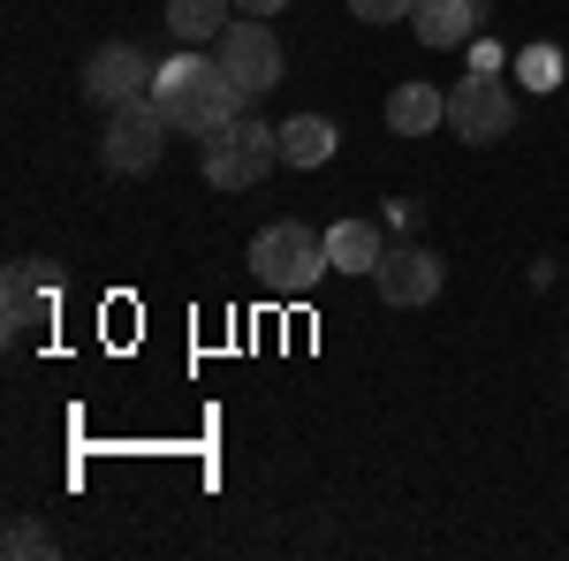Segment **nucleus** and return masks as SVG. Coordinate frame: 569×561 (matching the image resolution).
<instances>
[{"mask_svg": "<svg viewBox=\"0 0 569 561\" xmlns=\"http://www.w3.org/2000/svg\"><path fill=\"white\" fill-rule=\"evenodd\" d=\"M448 130L463 137V144H493V137H509V130H517V99H509V84H501L493 69L463 77V84L448 91Z\"/></svg>", "mask_w": 569, "mask_h": 561, "instance_id": "4", "label": "nucleus"}, {"mask_svg": "<svg viewBox=\"0 0 569 561\" xmlns=\"http://www.w3.org/2000/svg\"><path fill=\"white\" fill-rule=\"evenodd\" d=\"M440 122H448V99H440L433 84H395V99H388L395 137H426V130H440Z\"/></svg>", "mask_w": 569, "mask_h": 561, "instance_id": "12", "label": "nucleus"}, {"mask_svg": "<svg viewBox=\"0 0 569 561\" xmlns=\"http://www.w3.org/2000/svg\"><path fill=\"white\" fill-rule=\"evenodd\" d=\"M380 251H388V243H380L372 220H335V228H327V266H335V273H372Z\"/></svg>", "mask_w": 569, "mask_h": 561, "instance_id": "11", "label": "nucleus"}, {"mask_svg": "<svg viewBox=\"0 0 569 561\" xmlns=\"http://www.w3.org/2000/svg\"><path fill=\"white\" fill-rule=\"evenodd\" d=\"M220 61H228V77L251 91V99L281 84V46H273L266 23H228V31H220Z\"/></svg>", "mask_w": 569, "mask_h": 561, "instance_id": "6", "label": "nucleus"}, {"mask_svg": "<svg viewBox=\"0 0 569 561\" xmlns=\"http://www.w3.org/2000/svg\"><path fill=\"white\" fill-rule=\"evenodd\" d=\"M418 213H426V206H410V198H395V206H388V220H395V228H402V236L418 228Z\"/></svg>", "mask_w": 569, "mask_h": 561, "instance_id": "18", "label": "nucleus"}, {"mask_svg": "<svg viewBox=\"0 0 569 561\" xmlns=\"http://www.w3.org/2000/svg\"><path fill=\"white\" fill-rule=\"evenodd\" d=\"M273 160H281V130H266L259 114H236L228 130L206 137V182L220 190H251Z\"/></svg>", "mask_w": 569, "mask_h": 561, "instance_id": "3", "label": "nucleus"}, {"mask_svg": "<svg viewBox=\"0 0 569 561\" xmlns=\"http://www.w3.org/2000/svg\"><path fill=\"white\" fill-rule=\"evenodd\" d=\"M168 31L182 46H206L228 31V0H168Z\"/></svg>", "mask_w": 569, "mask_h": 561, "instance_id": "13", "label": "nucleus"}, {"mask_svg": "<svg viewBox=\"0 0 569 561\" xmlns=\"http://www.w3.org/2000/svg\"><path fill=\"white\" fill-rule=\"evenodd\" d=\"M410 8H418V0H350V16H357V23H402Z\"/></svg>", "mask_w": 569, "mask_h": 561, "instance_id": "15", "label": "nucleus"}, {"mask_svg": "<svg viewBox=\"0 0 569 561\" xmlns=\"http://www.w3.org/2000/svg\"><path fill=\"white\" fill-rule=\"evenodd\" d=\"M236 8H243V16H281L289 0H236Z\"/></svg>", "mask_w": 569, "mask_h": 561, "instance_id": "19", "label": "nucleus"}, {"mask_svg": "<svg viewBox=\"0 0 569 561\" xmlns=\"http://www.w3.org/2000/svg\"><path fill=\"white\" fill-rule=\"evenodd\" d=\"M144 84H152V69H144V53L137 46H99L84 61V91L114 114V107H130V99H144Z\"/></svg>", "mask_w": 569, "mask_h": 561, "instance_id": "8", "label": "nucleus"}, {"mask_svg": "<svg viewBox=\"0 0 569 561\" xmlns=\"http://www.w3.org/2000/svg\"><path fill=\"white\" fill-rule=\"evenodd\" d=\"M0 303H8V342H31L46 319H53V289H46V273L31 259L8 266V281H0Z\"/></svg>", "mask_w": 569, "mask_h": 561, "instance_id": "9", "label": "nucleus"}, {"mask_svg": "<svg viewBox=\"0 0 569 561\" xmlns=\"http://www.w3.org/2000/svg\"><path fill=\"white\" fill-rule=\"evenodd\" d=\"M327 152H335V122H327V114H297V122L281 130V160H289V168H319Z\"/></svg>", "mask_w": 569, "mask_h": 561, "instance_id": "14", "label": "nucleus"}, {"mask_svg": "<svg viewBox=\"0 0 569 561\" xmlns=\"http://www.w3.org/2000/svg\"><path fill=\"white\" fill-rule=\"evenodd\" d=\"M525 77H531V91H539V84H555V77H562V61H555V46H531V53H525Z\"/></svg>", "mask_w": 569, "mask_h": 561, "instance_id": "17", "label": "nucleus"}, {"mask_svg": "<svg viewBox=\"0 0 569 561\" xmlns=\"http://www.w3.org/2000/svg\"><path fill=\"white\" fill-rule=\"evenodd\" d=\"M372 281H380V297L388 303H433L440 297V259L433 251H418V243H395V251H380V266H372Z\"/></svg>", "mask_w": 569, "mask_h": 561, "instance_id": "7", "label": "nucleus"}, {"mask_svg": "<svg viewBox=\"0 0 569 561\" xmlns=\"http://www.w3.org/2000/svg\"><path fill=\"white\" fill-rule=\"evenodd\" d=\"M160 144H168V107L144 91L130 107H114V122H107V168L114 174H144L160 160Z\"/></svg>", "mask_w": 569, "mask_h": 561, "instance_id": "5", "label": "nucleus"}, {"mask_svg": "<svg viewBox=\"0 0 569 561\" xmlns=\"http://www.w3.org/2000/svg\"><path fill=\"white\" fill-rule=\"evenodd\" d=\"M251 273H259L273 297H311L319 273H335L327 266V236H311L305 220H273V228H259V243H251Z\"/></svg>", "mask_w": 569, "mask_h": 561, "instance_id": "2", "label": "nucleus"}, {"mask_svg": "<svg viewBox=\"0 0 569 561\" xmlns=\"http://www.w3.org/2000/svg\"><path fill=\"white\" fill-rule=\"evenodd\" d=\"M410 23H418V39H426V46H463L486 23V8H479V0H418Z\"/></svg>", "mask_w": 569, "mask_h": 561, "instance_id": "10", "label": "nucleus"}, {"mask_svg": "<svg viewBox=\"0 0 569 561\" xmlns=\"http://www.w3.org/2000/svg\"><path fill=\"white\" fill-rule=\"evenodd\" d=\"M8 554H53V539L39 523H8Z\"/></svg>", "mask_w": 569, "mask_h": 561, "instance_id": "16", "label": "nucleus"}, {"mask_svg": "<svg viewBox=\"0 0 569 561\" xmlns=\"http://www.w3.org/2000/svg\"><path fill=\"white\" fill-rule=\"evenodd\" d=\"M152 99L168 107V122L176 130H198V137H213V130H228L236 114H243V99L251 91L228 77V61H206V53H176L168 69H152Z\"/></svg>", "mask_w": 569, "mask_h": 561, "instance_id": "1", "label": "nucleus"}]
</instances>
